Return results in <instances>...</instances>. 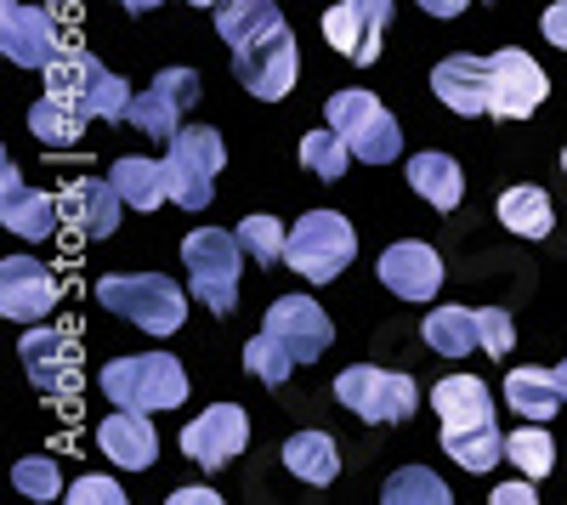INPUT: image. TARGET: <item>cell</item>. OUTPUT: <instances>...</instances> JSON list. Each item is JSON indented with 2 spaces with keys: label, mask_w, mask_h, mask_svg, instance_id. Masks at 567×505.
<instances>
[{
  "label": "cell",
  "mask_w": 567,
  "mask_h": 505,
  "mask_svg": "<svg viewBox=\"0 0 567 505\" xmlns=\"http://www.w3.org/2000/svg\"><path fill=\"white\" fill-rule=\"evenodd\" d=\"M0 307H7V318H18V324L45 318L58 307L52 267H40L34 256H7V261H0Z\"/></svg>",
  "instance_id": "obj_17"
},
{
  "label": "cell",
  "mask_w": 567,
  "mask_h": 505,
  "mask_svg": "<svg viewBox=\"0 0 567 505\" xmlns=\"http://www.w3.org/2000/svg\"><path fill=\"white\" fill-rule=\"evenodd\" d=\"M97 443H103L109 461L125 466V472H142V466L159 461V437H154V426H148L142 409H120V415H109L103 432H97Z\"/></svg>",
  "instance_id": "obj_21"
},
{
  "label": "cell",
  "mask_w": 567,
  "mask_h": 505,
  "mask_svg": "<svg viewBox=\"0 0 567 505\" xmlns=\"http://www.w3.org/2000/svg\"><path fill=\"white\" fill-rule=\"evenodd\" d=\"M58 210H63V227H80L85 239H109L114 227H120L125 199H120L114 182H91V176H80V182H69V188L58 194Z\"/></svg>",
  "instance_id": "obj_20"
},
{
  "label": "cell",
  "mask_w": 567,
  "mask_h": 505,
  "mask_svg": "<svg viewBox=\"0 0 567 505\" xmlns=\"http://www.w3.org/2000/svg\"><path fill=\"white\" fill-rule=\"evenodd\" d=\"M245 443H250V421H245L239 403H216V409H205V415L182 432L187 461H199L205 472H221L233 454H245Z\"/></svg>",
  "instance_id": "obj_14"
},
{
  "label": "cell",
  "mask_w": 567,
  "mask_h": 505,
  "mask_svg": "<svg viewBox=\"0 0 567 505\" xmlns=\"http://www.w3.org/2000/svg\"><path fill=\"white\" fill-rule=\"evenodd\" d=\"M539 29H545L550 45H561V52H567V0H556V7L539 18Z\"/></svg>",
  "instance_id": "obj_41"
},
{
  "label": "cell",
  "mask_w": 567,
  "mask_h": 505,
  "mask_svg": "<svg viewBox=\"0 0 567 505\" xmlns=\"http://www.w3.org/2000/svg\"><path fill=\"white\" fill-rule=\"evenodd\" d=\"M267 336H278L284 347H290L296 363H312V358L329 352V336L336 330H329V318L312 296H284V301L267 307Z\"/></svg>",
  "instance_id": "obj_16"
},
{
  "label": "cell",
  "mask_w": 567,
  "mask_h": 505,
  "mask_svg": "<svg viewBox=\"0 0 567 505\" xmlns=\"http://www.w3.org/2000/svg\"><path fill=\"white\" fill-rule=\"evenodd\" d=\"M109 182L120 188V199H125L131 210H154L159 199H171V188H165V165H154V159H136V154L114 159Z\"/></svg>",
  "instance_id": "obj_27"
},
{
  "label": "cell",
  "mask_w": 567,
  "mask_h": 505,
  "mask_svg": "<svg viewBox=\"0 0 567 505\" xmlns=\"http://www.w3.org/2000/svg\"><path fill=\"white\" fill-rule=\"evenodd\" d=\"M0 221H7L12 234H23V239H52L63 210H58L52 194H34L29 182L18 176V165L7 159V171H0Z\"/></svg>",
  "instance_id": "obj_19"
},
{
  "label": "cell",
  "mask_w": 567,
  "mask_h": 505,
  "mask_svg": "<svg viewBox=\"0 0 567 505\" xmlns=\"http://www.w3.org/2000/svg\"><path fill=\"white\" fill-rule=\"evenodd\" d=\"M505 454H511V466L523 472V477H534V483L556 466V449H550V437L539 432V421L523 426V432H511V437H505Z\"/></svg>",
  "instance_id": "obj_36"
},
{
  "label": "cell",
  "mask_w": 567,
  "mask_h": 505,
  "mask_svg": "<svg viewBox=\"0 0 567 505\" xmlns=\"http://www.w3.org/2000/svg\"><path fill=\"white\" fill-rule=\"evenodd\" d=\"M176 505H216V488H176Z\"/></svg>",
  "instance_id": "obj_43"
},
{
  "label": "cell",
  "mask_w": 567,
  "mask_h": 505,
  "mask_svg": "<svg viewBox=\"0 0 567 505\" xmlns=\"http://www.w3.org/2000/svg\"><path fill=\"white\" fill-rule=\"evenodd\" d=\"M505 403L516 409V415H528V421H550L567 398H561L556 370H511V381H505Z\"/></svg>",
  "instance_id": "obj_26"
},
{
  "label": "cell",
  "mask_w": 567,
  "mask_h": 505,
  "mask_svg": "<svg viewBox=\"0 0 567 505\" xmlns=\"http://www.w3.org/2000/svg\"><path fill=\"white\" fill-rule=\"evenodd\" d=\"M545 69L528 58V52H516V45H505V52L488 58V114L499 120H528L539 103H545Z\"/></svg>",
  "instance_id": "obj_9"
},
{
  "label": "cell",
  "mask_w": 567,
  "mask_h": 505,
  "mask_svg": "<svg viewBox=\"0 0 567 505\" xmlns=\"http://www.w3.org/2000/svg\"><path fill=\"white\" fill-rule=\"evenodd\" d=\"M233 69H239L245 91H256L261 103H278V97H290V85H296V34L290 29H267L261 40H250L245 52H233Z\"/></svg>",
  "instance_id": "obj_11"
},
{
  "label": "cell",
  "mask_w": 567,
  "mask_h": 505,
  "mask_svg": "<svg viewBox=\"0 0 567 505\" xmlns=\"http://www.w3.org/2000/svg\"><path fill=\"white\" fill-rule=\"evenodd\" d=\"M301 165L318 176V182H341L347 165H352V148H347V136L336 125H323L312 136H301Z\"/></svg>",
  "instance_id": "obj_33"
},
{
  "label": "cell",
  "mask_w": 567,
  "mask_h": 505,
  "mask_svg": "<svg viewBox=\"0 0 567 505\" xmlns=\"http://www.w3.org/2000/svg\"><path fill=\"white\" fill-rule=\"evenodd\" d=\"M432 91L454 114H488V58H443L432 69Z\"/></svg>",
  "instance_id": "obj_22"
},
{
  "label": "cell",
  "mask_w": 567,
  "mask_h": 505,
  "mask_svg": "<svg viewBox=\"0 0 567 505\" xmlns=\"http://www.w3.org/2000/svg\"><path fill=\"white\" fill-rule=\"evenodd\" d=\"M278 454L301 483H336V472H341V449L329 432H296V437H284Z\"/></svg>",
  "instance_id": "obj_24"
},
{
  "label": "cell",
  "mask_w": 567,
  "mask_h": 505,
  "mask_svg": "<svg viewBox=\"0 0 567 505\" xmlns=\"http://www.w3.org/2000/svg\"><path fill=\"white\" fill-rule=\"evenodd\" d=\"M120 7H125V12H154L159 0H120Z\"/></svg>",
  "instance_id": "obj_45"
},
{
  "label": "cell",
  "mask_w": 567,
  "mask_h": 505,
  "mask_svg": "<svg viewBox=\"0 0 567 505\" xmlns=\"http://www.w3.org/2000/svg\"><path fill=\"white\" fill-rule=\"evenodd\" d=\"M45 91L63 97L69 109H80L85 120H125V109H131V85L120 74H109L85 45H63L58 63L45 69Z\"/></svg>",
  "instance_id": "obj_2"
},
{
  "label": "cell",
  "mask_w": 567,
  "mask_h": 505,
  "mask_svg": "<svg viewBox=\"0 0 567 505\" xmlns=\"http://www.w3.org/2000/svg\"><path fill=\"white\" fill-rule=\"evenodd\" d=\"M239 239H245L250 261H261V267L284 261V245H290V234H284L272 216H245V221H239Z\"/></svg>",
  "instance_id": "obj_37"
},
{
  "label": "cell",
  "mask_w": 567,
  "mask_h": 505,
  "mask_svg": "<svg viewBox=\"0 0 567 505\" xmlns=\"http://www.w3.org/2000/svg\"><path fill=\"white\" fill-rule=\"evenodd\" d=\"M556 381H561V398H567V363H561V370H556Z\"/></svg>",
  "instance_id": "obj_47"
},
{
  "label": "cell",
  "mask_w": 567,
  "mask_h": 505,
  "mask_svg": "<svg viewBox=\"0 0 567 505\" xmlns=\"http://www.w3.org/2000/svg\"><path fill=\"white\" fill-rule=\"evenodd\" d=\"M392 23V0H341L323 12V34L347 63H374L381 58V34Z\"/></svg>",
  "instance_id": "obj_12"
},
{
  "label": "cell",
  "mask_w": 567,
  "mask_h": 505,
  "mask_svg": "<svg viewBox=\"0 0 567 505\" xmlns=\"http://www.w3.org/2000/svg\"><path fill=\"white\" fill-rule=\"evenodd\" d=\"M477 330H483V352H494V358H505L516 341V324L505 307H477Z\"/></svg>",
  "instance_id": "obj_39"
},
{
  "label": "cell",
  "mask_w": 567,
  "mask_h": 505,
  "mask_svg": "<svg viewBox=\"0 0 567 505\" xmlns=\"http://www.w3.org/2000/svg\"><path fill=\"white\" fill-rule=\"evenodd\" d=\"M358 256V234L352 221L336 216V210H307L296 227H290V245H284V261H290L307 285H329L341 279Z\"/></svg>",
  "instance_id": "obj_4"
},
{
  "label": "cell",
  "mask_w": 567,
  "mask_h": 505,
  "mask_svg": "<svg viewBox=\"0 0 567 505\" xmlns=\"http://www.w3.org/2000/svg\"><path fill=\"white\" fill-rule=\"evenodd\" d=\"M420 7L432 18H454V12H465V0H420Z\"/></svg>",
  "instance_id": "obj_44"
},
{
  "label": "cell",
  "mask_w": 567,
  "mask_h": 505,
  "mask_svg": "<svg viewBox=\"0 0 567 505\" xmlns=\"http://www.w3.org/2000/svg\"><path fill=\"white\" fill-rule=\"evenodd\" d=\"M245 239L227 234V227H199V234L182 239V261H187V285L194 301H205L216 318H227L239 307V267H245Z\"/></svg>",
  "instance_id": "obj_1"
},
{
  "label": "cell",
  "mask_w": 567,
  "mask_h": 505,
  "mask_svg": "<svg viewBox=\"0 0 567 505\" xmlns=\"http://www.w3.org/2000/svg\"><path fill=\"white\" fill-rule=\"evenodd\" d=\"M0 52H7L18 69H52L58 52H63V34L40 7L0 0Z\"/></svg>",
  "instance_id": "obj_13"
},
{
  "label": "cell",
  "mask_w": 567,
  "mask_h": 505,
  "mask_svg": "<svg viewBox=\"0 0 567 505\" xmlns=\"http://www.w3.org/2000/svg\"><path fill=\"white\" fill-rule=\"evenodd\" d=\"M278 23L284 18H278L272 0H216V29H221V40L233 45V52H245L250 40H261Z\"/></svg>",
  "instance_id": "obj_25"
},
{
  "label": "cell",
  "mask_w": 567,
  "mask_h": 505,
  "mask_svg": "<svg viewBox=\"0 0 567 505\" xmlns=\"http://www.w3.org/2000/svg\"><path fill=\"white\" fill-rule=\"evenodd\" d=\"M18 352L29 363V381L45 398H69L80 387V347H74V336H63V330H29Z\"/></svg>",
  "instance_id": "obj_15"
},
{
  "label": "cell",
  "mask_w": 567,
  "mask_h": 505,
  "mask_svg": "<svg viewBox=\"0 0 567 505\" xmlns=\"http://www.w3.org/2000/svg\"><path fill=\"white\" fill-rule=\"evenodd\" d=\"M12 483L29 494V499H58L63 477H58V461H45V454H29V461L12 466Z\"/></svg>",
  "instance_id": "obj_38"
},
{
  "label": "cell",
  "mask_w": 567,
  "mask_h": 505,
  "mask_svg": "<svg viewBox=\"0 0 567 505\" xmlns=\"http://www.w3.org/2000/svg\"><path fill=\"white\" fill-rule=\"evenodd\" d=\"M103 392L120 409H176L187 398V375L171 352H148V358H114L103 363Z\"/></svg>",
  "instance_id": "obj_6"
},
{
  "label": "cell",
  "mask_w": 567,
  "mask_h": 505,
  "mask_svg": "<svg viewBox=\"0 0 567 505\" xmlns=\"http://www.w3.org/2000/svg\"><path fill=\"white\" fill-rule=\"evenodd\" d=\"M381 499H386V505H449L454 494H449V483H443L437 472H425V466H403V472H392V477H386Z\"/></svg>",
  "instance_id": "obj_34"
},
{
  "label": "cell",
  "mask_w": 567,
  "mask_h": 505,
  "mask_svg": "<svg viewBox=\"0 0 567 505\" xmlns=\"http://www.w3.org/2000/svg\"><path fill=\"white\" fill-rule=\"evenodd\" d=\"M29 131L40 136L45 148H74V143H80V131H85V114H80V109H69L63 97H52V91H45V97L29 109Z\"/></svg>",
  "instance_id": "obj_31"
},
{
  "label": "cell",
  "mask_w": 567,
  "mask_h": 505,
  "mask_svg": "<svg viewBox=\"0 0 567 505\" xmlns=\"http://www.w3.org/2000/svg\"><path fill=\"white\" fill-rule=\"evenodd\" d=\"M97 301L109 312H120L125 324L148 330V336H171L187 318V296H182V285L165 279V272H109L97 285Z\"/></svg>",
  "instance_id": "obj_3"
},
{
  "label": "cell",
  "mask_w": 567,
  "mask_h": 505,
  "mask_svg": "<svg viewBox=\"0 0 567 505\" xmlns=\"http://www.w3.org/2000/svg\"><path fill=\"white\" fill-rule=\"evenodd\" d=\"M69 499H74V505H120L125 494H120V483H109V477H80V483L69 488Z\"/></svg>",
  "instance_id": "obj_40"
},
{
  "label": "cell",
  "mask_w": 567,
  "mask_h": 505,
  "mask_svg": "<svg viewBox=\"0 0 567 505\" xmlns=\"http://www.w3.org/2000/svg\"><path fill=\"white\" fill-rule=\"evenodd\" d=\"M561 171H567V154H561Z\"/></svg>",
  "instance_id": "obj_49"
},
{
  "label": "cell",
  "mask_w": 567,
  "mask_h": 505,
  "mask_svg": "<svg viewBox=\"0 0 567 505\" xmlns=\"http://www.w3.org/2000/svg\"><path fill=\"white\" fill-rule=\"evenodd\" d=\"M432 409L443 415V426H494V398L477 375H449L432 387Z\"/></svg>",
  "instance_id": "obj_23"
},
{
  "label": "cell",
  "mask_w": 567,
  "mask_h": 505,
  "mask_svg": "<svg viewBox=\"0 0 567 505\" xmlns=\"http://www.w3.org/2000/svg\"><path fill=\"white\" fill-rule=\"evenodd\" d=\"M187 7H216V0H187Z\"/></svg>",
  "instance_id": "obj_48"
},
{
  "label": "cell",
  "mask_w": 567,
  "mask_h": 505,
  "mask_svg": "<svg viewBox=\"0 0 567 505\" xmlns=\"http://www.w3.org/2000/svg\"><path fill=\"white\" fill-rule=\"evenodd\" d=\"M409 182H414V194L432 199L437 210H454L460 194H465L460 165H454L449 154H414V159H409Z\"/></svg>",
  "instance_id": "obj_29"
},
{
  "label": "cell",
  "mask_w": 567,
  "mask_h": 505,
  "mask_svg": "<svg viewBox=\"0 0 567 505\" xmlns=\"http://www.w3.org/2000/svg\"><path fill=\"white\" fill-rule=\"evenodd\" d=\"M499 221L511 227V234H523V239H545L550 234V199H545V188H511V194H499Z\"/></svg>",
  "instance_id": "obj_32"
},
{
  "label": "cell",
  "mask_w": 567,
  "mask_h": 505,
  "mask_svg": "<svg viewBox=\"0 0 567 505\" xmlns=\"http://www.w3.org/2000/svg\"><path fill=\"white\" fill-rule=\"evenodd\" d=\"M329 125L347 136L352 159H363V165H392L403 154V131L381 103H374V91H358V85L336 91V97H329Z\"/></svg>",
  "instance_id": "obj_7"
},
{
  "label": "cell",
  "mask_w": 567,
  "mask_h": 505,
  "mask_svg": "<svg viewBox=\"0 0 567 505\" xmlns=\"http://www.w3.org/2000/svg\"><path fill=\"white\" fill-rule=\"evenodd\" d=\"M425 347L443 352V358H465L471 347H483L477 312H465V307H437L432 318H425Z\"/></svg>",
  "instance_id": "obj_30"
},
{
  "label": "cell",
  "mask_w": 567,
  "mask_h": 505,
  "mask_svg": "<svg viewBox=\"0 0 567 505\" xmlns=\"http://www.w3.org/2000/svg\"><path fill=\"white\" fill-rule=\"evenodd\" d=\"M381 285L403 301H432L443 290V261L432 245H420V239H403V245H386L381 256Z\"/></svg>",
  "instance_id": "obj_18"
},
{
  "label": "cell",
  "mask_w": 567,
  "mask_h": 505,
  "mask_svg": "<svg viewBox=\"0 0 567 505\" xmlns=\"http://www.w3.org/2000/svg\"><path fill=\"white\" fill-rule=\"evenodd\" d=\"M199 97H205V91H199V74H194V69H159L154 85L142 91V97H131L125 120H131L142 136H159V143H171V136L182 131L176 114L194 109Z\"/></svg>",
  "instance_id": "obj_10"
},
{
  "label": "cell",
  "mask_w": 567,
  "mask_h": 505,
  "mask_svg": "<svg viewBox=\"0 0 567 505\" xmlns=\"http://www.w3.org/2000/svg\"><path fill=\"white\" fill-rule=\"evenodd\" d=\"M227 165L221 148V131L210 125H182L171 136V154H165V188L182 210H205L216 199V171Z\"/></svg>",
  "instance_id": "obj_5"
},
{
  "label": "cell",
  "mask_w": 567,
  "mask_h": 505,
  "mask_svg": "<svg viewBox=\"0 0 567 505\" xmlns=\"http://www.w3.org/2000/svg\"><path fill=\"white\" fill-rule=\"evenodd\" d=\"M494 505H534V477H523V483H505V488H494Z\"/></svg>",
  "instance_id": "obj_42"
},
{
  "label": "cell",
  "mask_w": 567,
  "mask_h": 505,
  "mask_svg": "<svg viewBox=\"0 0 567 505\" xmlns=\"http://www.w3.org/2000/svg\"><path fill=\"white\" fill-rule=\"evenodd\" d=\"M52 7H58V12H74V7H80V0H52Z\"/></svg>",
  "instance_id": "obj_46"
},
{
  "label": "cell",
  "mask_w": 567,
  "mask_h": 505,
  "mask_svg": "<svg viewBox=\"0 0 567 505\" xmlns=\"http://www.w3.org/2000/svg\"><path fill=\"white\" fill-rule=\"evenodd\" d=\"M443 454L465 472H488L505 461V432L499 426H443Z\"/></svg>",
  "instance_id": "obj_28"
},
{
  "label": "cell",
  "mask_w": 567,
  "mask_h": 505,
  "mask_svg": "<svg viewBox=\"0 0 567 505\" xmlns=\"http://www.w3.org/2000/svg\"><path fill=\"white\" fill-rule=\"evenodd\" d=\"M336 398L352 409L358 421H374V426H398L414 415V381L409 375H392V370H374V363H358V370H347L336 381Z\"/></svg>",
  "instance_id": "obj_8"
},
{
  "label": "cell",
  "mask_w": 567,
  "mask_h": 505,
  "mask_svg": "<svg viewBox=\"0 0 567 505\" xmlns=\"http://www.w3.org/2000/svg\"><path fill=\"white\" fill-rule=\"evenodd\" d=\"M245 370L261 381V387H284V381H290V370H296V352L290 347H284L278 336H256L250 347H245Z\"/></svg>",
  "instance_id": "obj_35"
}]
</instances>
